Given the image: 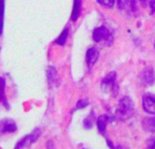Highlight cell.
Returning a JSON list of instances; mask_svg holds the SVG:
<instances>
[{
    "label": "cell",
    "mask_w": 155,
    "mask_h": 149,
    "mask_svg": "<svg viewBox=\"0 0 155 149\" xmlns=\"http://www.w3.org/2000/svg\"><path fill=\"white\" fill-rule=\"evenodd\" d=\"M134 113V104L133 99L125 96L122 97L116 107V115L121 120L129 119Z\"/></svg>",
    "instance_id": "6da1fadb"
},
{
    "label": "cell",
    "mask_w": 155,
    "mask_h": 149,
    "mask_svg": "<svg viewBox=\"0 0 155 149\" xmlns=\"http://www.w3.org/2000/svg\"><path fill=\"white\" fill-rule=\"evenodd\" d=\"M93 39L96 43H101V42H105L106 44L111 45L109 40L113 42V36L110 33L109 29L106 28L105 26H99L94 30L93 33Z\"/></svg>",
    "instance_id": "7a4b0ae2"
},
{
    "label": "cell",
    "mask_w": 155,
    "mask_h": 149,
    "mask_svg": "<svg viewBox=\"0 0 155 149\" xmlns=\"http://www.w3.org/2000/svg\"><path fill=\"white\" fill-rule=\"evenodd\" d=\"M102 86L104 89H109L110 93L113 94V96H115L118 94V84L116 81V73L111 72L109 73L102 81Z\"/></svg>",
    "instance_id": "3957f363"
},
{
    "label": "cell",
    "mask_w": 155,
    "mask_h": 149,
    "mask_svg": "<svg viewBox=\"0 0 155 149\" xmlns=\"http://www.w3.org/2000/svg\"><path fill=\"white\" fill-rule=\"evenodd\" d=\"M143 108L144 112L155 115V96L153 94H145L143 97Z\"/></svg>",
    "instance_id": "277c9868"
},
{
    "label": "cell",
    "mask_w": 155,
    "mask_h": 149,
    "mask_svg": "<svg viewBox=\"0 0 155 149\" xmlns=\"http://www.w3.org/2000/svg\"><path fill=\"white\" fill-rule=\"evenodd\" d=\"M99 57V51L97 50V48L95 47H91L87 50V53H86V62H87V65L92 67L97 61Z\"/></svg>",
    "instance_id": "5b68a950"
},
{
    "label": "cell",
    "mask_w": 155,
    "mask_h": 149,
    "mask_svg": "<svg viewBox=\"0 0 155 149\" xmlns=\"http://www.w3.org/2000/svg\"><path fill=\"white\" fill-rule=\"evenodd\" d=\"M142 126L145 131L155 133V117H144L142 121Z\"/></svg>",
    "instance_id": "8992f818"
},
{
    "label": "cell",
    "mask_w": 155,
    "mask_h": 149,
    "mask_svg": "<svg viewBox=\"0 0 155 149\" xmlns=\"http://www.w3.org/2000/svg\"><path fill=\"white\" fill-rule=\"evenodd\" d=\"M109 122V117L105 115L100 116L97 119V128L101 134H104L106 130V126Z\"/></svg>",
    "instance_id": "52a82bcc"
},
{
    "label": "cell",
    "mask_w": 155,
    "mask_h": 149,
    "mask_svg": "<svg viewBox=\"0 0 155 149\" xmlns=\"http://www.w3.org/2000/svg\"><path fill=\"white\" fill-rule=\"evenodd\" d=\"M2 129L1 131L2 132H8V133H11V132H15L16 130V125L14 121L12 120H4L2 121V126H1Z\"/></svg>",
    "instance_id": "ba28073f"
},
{
    "label": "cell",
    "mask_w": 155,
    "mask_h": 149,
    "mask_svg": "<svg viewBox=\"0 0 155 149\" xmlns=\"http://www.w3.org/2000/svg\"><path fill=\"white\" fill-rule=\"evenodd\" d=\"M81 7H82V2L75 0L74 3V7H73L72 15H71V19L73 21H76L78 19L80 13H81Z\"/></svg>",
    "instance_id": "9c48e42d"
},
{
    "label": "cell",
    "mask_w": 155,
    "mask_h": 149,
    "mask_svg": "<svg viewBox=\"0 0 155 149\" xmlns=\"http://www.w3.org/2000/svg\"><path fill=\"white\" fill-rule=\"evenodd\" d=\"M143 81H145L146 84L152 85L154 82V72L152 69H146V70H144V75H143Z\"/></svg>",
    "instance_id": "30bf717a"
},
{
    "label": "cell",
    "mask_w": 155,
    "mask_h": 149,
    "mask_svg": "<svg viewBox=\"0 0 155 149\" xmlns=\"http://www.w3.org/2000/svg\"><path fill=\"white\" fill-rule=\"evenodd\" d=\"M67 36H68V28H64V31L62 32V34L57 37V39L55 40V42L61 46H64L65 41H66V38H67Z\"/></svg>",
    "instance_id": "8fae6325"
},
{
    "label": "cell",
    "mask_w": 155,
    "mask_h": 149,
    "mask_svg": "<svg viewBox=\"0 0 155 149\" xmlns=\"http://www.w3.org/2000/svg\"><path fill=\"white\" fill-rule=\"evenodd\" d=\"M56 77V71L54 67H50L49 71H48V78L50 82H53L54 80V78Z\"/></svg>",
    "instance_id": "7c38bea8"
},
{
    "label": "cell",
    "mask_w": 155,
    "mask_h": 149,
    "mask_svg": "<svg viewBox=\"0 0 155 149\" xmlns=\"http://www.w3.org/2000/svg\"><path fill=\"white\" fill-rule=\"evenodd\" d=\"M97 2L103 5H105V6H108V7H112L114 5V0H97Z\"/></svg>",
    "instance_id": "4fadbf2b"
},
{
    "label": "cell",
    "mask_w": 155,
    "mask_h": 149,
    "mask_svg": "<svg viewBox=\"0 0 155 149\" xmlns=\"http://www.w3.org/2000/svg\"><path fill=\"white\" fill-rule=\"evenodd\" d=\"M87 106H88V101H86V100L82 99V100L77 102V108H83V107H85Z\"/></svg>",
    "instance_id": "5bb4252c"
},
{
    "label": "cell",
    "mask_w": 155,
    "mask_h": 149,
    "mask_svg": "<svg viewBox=\"0 0 155 149\" xmlns=\"http://www.w3.org/2000/svg\"><path fill=\"white\" fill-rule=\"evenodd\" d=\"M84 125L86 128H91L93 126V122L90 120V117H87L84 121Z\"/></svg>",
    "instance_id": "9a60e30c"
},
{
    "label": "cell",
    "mask_w": 155,
    "mask_h": 149,
    "mask_svg": "<svg viewBox=\"0 0 155 149\" xmlns=\"http://www.w3.org/2000/svg\"><path fill=\"white\" fill-rule=\"evenodd\" d=\"M147 149H155V138H151L148 143Z\"/></svg>",
    "instance_id": "2e32d148"
},
{
    "label": "cell",
    "mask_w": 155,
    "mask_h": 149,
    "mask_svg": "<svg viewBox=\"0 0 155 149\" xmlns=\"http://www.w3.org/2000/svg\"><path fill=\"white\" fill-rule=\"evenodd\" d=\"M150 5H151V8H152L153 13H155V1H151Z\"/></svg>",
    "instance_id": "e0dca14e"
},
{
    "label": "cell",
    "mask_w": 155,
    "mask_h": 149,
    "mask_svg": "<svg viewBox=\"0 0 155 149\" xmlns=\"http://www.w3.org/2000/svg\"><path fill=\"white\" fill-rule=\"evenodd\" d=\"M154 48H155V44H154Z\"/></svg>",
    "instance_id": "ac0fdd59"
}]
</instances>
